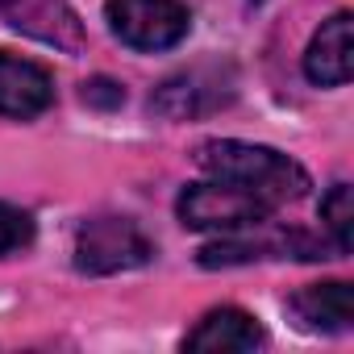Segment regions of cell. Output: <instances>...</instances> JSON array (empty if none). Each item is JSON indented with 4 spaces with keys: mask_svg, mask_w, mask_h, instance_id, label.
Wrapping results in <instances>:
<instances>
[{
    "mask_svg": "<svg viewBox=\"0 0 354 354\" xmlns=\"http://www.w3.org/2000/svg\"><path fill=\"white\" fill-rule=\"evenodd\" d=\"M196 162L201 171H209L213 180L238 184L246 192H254L259 201H267L271 209L292 205L300 196H308L313 175L283 150L275 146H259V142H242V138H209L196 146Z\"/></svg>",
    "mask_w": 354,
    "mask_h": 354,
    "instance_id": "6da1fadb",
    "label": "cell"
},
{
    "mask_svg": "<svg viewBox=\"0 0 354 354\" xmlns=\"http://www.w3.org/2000/svg\"><path fill=\"white\" fill-rule=\"evenodd\" d=\"M154 259V242L146 238V230L129 217H92L75 230V246H71V263L80 275H121V271H138Z\"/></svg>",
    "mask_w": 354,
    "mask_h": 354,
    "instance_id": "7a4b0ae2",
    "label": "cell"
},
{
    "mask_svg": "<svg viewBox=\"0 0 354 354\" xmlns=\"http://www.w3.org/2000/svg\"><path fill=\"white\" fill-rule=\"evenodd\" d=\"M104 21L113 38L138 55L175 50L192 34V13L184 0H104Z\"/></svg>",
    "mask_w": 354,
    "mask_h": 354,
    "instance_id": "3957f363",
    "label": "cell"
},
{
    "mask_svg": "<svg viewBox=\"0 0 354 354\" xmlns=\"http://www.w3.org/2000/svg\"><path fill=\"white\" fill-rule=\"evenodd\" d=\"M271 205L259 201L254 192L225 184V180H205V184H188L175 201V217L188 230H205V234H234V230H250V225H267L271 221Z\"/></svg>",
    "mask_w": 354,
    "mask_h": 354,
    "instance_id": "277c9868",
    "label": "cell"
},
{
    "mask_svg": "<svg viewBox=\"0 0 354 354\" xmlns=\"http://www.w3.org/2000/svg\"><path fill=\"white\" fill-rule=\"evenodd\" d=\"M259 225L250 230H234V234H217V242L196 250V263L217 271V267H242V263H263V259H300V263H317L329 259L325 250H333L325 238H308L304 230H275V234H259Z\"/></svg>",
    "mask_w": 354,
    "mask_h": 354,
    "instance_id": "5b68a950",
    "label": "cell"
},
{
    "mask_svg": "<svg viewBox=\"0 0 354 354\" xmlns=\"http://www.w3.org/2000/svg\"><path fill=\"white\" fill-rule=\"evenodd\" d=\"M300 67L313 88H346L350 84V75H354V13L350 9H337L333 17H325L317 26Z\"/></svg>",
    "mask_w": 354,
    "mask_h": 354,
    "instance_id": "8992f818",
    "label": "cell"
},
{
    "mask_svg": "<svg viewBox=\"0 0 354 354\" xmlns=\"http://www.w3.org/2000/svg\"><path fill=\"white\" fill-rule=\"evenodd\" d=\"M267 342V329L254 313L238 308V304H221L209 308L188 333H184V350L188 354H246L259 350Z\"/></svg>",
    "mask_w": 354,
    "mask_h": 354,
    "instance_id": "52a82bcc",
    "label": "cell"
},
{
    "mask_svg": "<svg viewBox=\"0 0 354 354\" xmlns=\"http://www.w3.org/2000/svg\"><path fill=\"white\" fill-rule=\"evenodd\" d=\"M55 104V75L21 55L0 50V117L34 121Z\"/></svg>",
    "mask_w": 354,
    "mask_h": 354,
    "instance_id": "ba28073f",
    "label": "cell"
},
{
    "mask_svg": "<svg viewBox=\"0 0 354 354\" xmlns=\"http://www.w3.org/2000/svg\"><path fill=\"white\" fill-rule=\"evenodd\" d=\"M234 92L221 88L217 75L209 71H180V75H171L158 84V92L150 96V109L167 121H188V117H201V113H213L217 104H225Z\"/></svg>",
    "mask_w": 354,
    "mask_h": 354,
    "instance_id": "9c48e42d",
    "label": "cell"
},
{
    "mask_svg": "<svg viewBox=\"0 0 354 354\" xmlns=\"http://www.w3.org/2000/svg\"><path fill=\"white\" fill-rule=\"evenodd\" d=\"M292 317L308 333H346L354 325V292L346 279H325L308 283L288 300Z\"/></svg>",
    "mask_w": 354,
    "mask_h": 354,
    "instance_id": "30bf717a",
    "label": "cell"
},
{
    "mask_svg": "<svg viewBox=\"0 0 354 354\" xmlns=\"http://www.w3.org/2000/svg\"><path fill=\"white\" fill-rule=\"evenodd\" d=\"M0 13L9 17L13 30H26L42 42L67 46V50L80 46V21L67 9V0H0Z\"/></svg>",
    "mask_w": 354,
    "mask_h": 354,
    "instance_id": "8fae6325",
    "label": "cell"
},
{
    "mask_svg": "<svg viewBox=\"0 0 354 354\" xmlns=\"http://www.w3.org/2000/svg\"><path fill=\"white\" fill-rule=\"evenodd\" d=\"M321 230L333 246V254H350L354 250V188L350 184H333L321 196Z\"/></svg>",
    "mask_w": 354,
    "mask_h": 354,
    "instance_id": "7c38bea8",
    "label": "cell"
},
{
    "mask_svg": "<svg viewBox=\"0 0 354 354\" xmlns=\"http://www.w3.org/2000/svg\"><path fill=\"white\" fill-rule=\"evenodd\" d=\"M34 234H38V230H34V217H30L26 209L0 201V259H9V254L34 246Z\"/></svg>",
    "mask_w": 354,
    "mask_h": 354,
    "instance_id": "4fadbf2b",
    "label": "cell"
},
{
    "mask_svg": "<svg viewBox=\"0 0 354 354\" xmlns=\"http://www.w3.org/2000/svg\"><path fill=\"white\" fill-rule=\"evenodd\" d=\"M84 104H92V109H117V104H125V88L100 75V80L84 84Z\"/></svg>",
    "mask_w": 354,
    "mask_h": 354,
    "instance_id": "5bb4252c",
    "label": "cell"
},
{
    "mask_svg": "<svg viewBox=\"0 0 354 354\" xmlns=\"http://www.w3.org/2000/svg\"><path fill=\"white\" fill-rule=\"evenodd\" d=\"M242 5H246V9H263V5H267V0H242Z\"/></svg>",
    "mask_w": 354,
    "mask_h": 354,
    "instance_id": "9a60e30c",
    "label": "cell"
}]
</instances>
